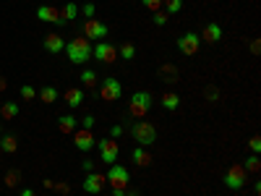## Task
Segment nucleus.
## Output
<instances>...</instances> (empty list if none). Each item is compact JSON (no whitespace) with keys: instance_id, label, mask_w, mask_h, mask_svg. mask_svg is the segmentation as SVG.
Segmentation results:
<instances>
[{"instance_id":"nucleus-34","label":"nucleus","mask_w":261,"mask_h":196,"mask_svg":"<svg viewBox=\"0 0 261 196\" xmlns=\"http://www.w3.org/2000/svg\"><path fill=\"white\" fill-rule=\"evenodd\" d=\"M94 123H97V118H94V115H84V118H81V128H89V131H92V128H94Z\"/></svg>"},{"instance_id":"nucleus-6","label":"nucleus","mask_w":261,"mask_h":196,"mask_svg":"<svg viewBox=\"0 0 261 196\" xmlns=\"http://www.w3.org/2000/svg\"><path fill=\"white\" fill-rule=\"evenodd\" d=\"M92 58H97V60L105 63V65H110V63L118 60V47L102 39V42H97V45L92 47Z\"/></svg>"},{"instance_id":"nucleus-18","label":"nucleus","mask_w":261,"mask_h":196,"mask_svg":"<svg viewBox=\"0 0 261 196\" xmlns=\"http://www.w3.org/2000/svg\"><path fill=\"white\" fill-rule=\"evenodd\" d=\"M130 157H134V162H136L139 167H149V165H151V155H149V152H146L144 146H136Z\"/></svg>"},{"instance_id":"nucleus-40","label":"nucleus","mask_w":261,"mask_h":196,"mask_svg":"<svg viewBox=\"0 0 261 196\" xmlns=\"http://www.w3.org/2000/svg\"><path fill=\"white\" fill-rule=\"evenodd\" d=\"M18 196H37V193H34V191H32V188H24V191H21V193H18Z\"/></svg>"},{"instance_id":"nucleus-43","label":"nucleus","mask_w":261,"mask_h":196,"mask_svg":"<svg viewBox=\"0 0 261 196\" xmlns=\"http://www.w3.org/2000/svg\"><path fill=\"white\" fill-rule=\"evenodd\" d=\"M125 196H139V191H128Z\"/></svg>"},{"instance_id":"nucleus-19","label":"nucleus","mask_w":261,"mask_h":196,"mask_svg":"<svg viewBox=\"0 0 261 196\" xmlns=\"http://www.w3.org/2000/svg\"><path fill=\"white\" fill-rule=\"evenodd\" d=\"M178 105H180V97L175 94V92H165L162 94V107H165V110H178Z\"/></svg>"},{"instance_id":"nucleus-17","label":"nucleus","mask_w":261,"mask_h":196,"mask_svg":"<svg viewBox=\"0 0 261 196\" xmlns=\"http://www.w3.org/2000/svg\"><path fill=\"white\" fill-rule=\"evenodd\" d=\"M65 102H68L71 110H76L79 105H84V92L79 86H71V89H65Z\"/></svg>"},{"instance_id":"nucleus-20","label":"nucleus","mask_w":261,"mask_h":196,"mask_svg":"<svg viewBox=\"0 0 261 196\" xmlns=\"http://www.w3.org/2000/svg\"><path fill=\"white\" fill-rule=\"evenodd\" d=\"M0 115H3L6 120H16V115H18V105L16 102H3V107H0Z\"/></svg>"},{"instance_id":"nucleus-29","label":"nucleus","mask_w":261,"mask_h":196,"mask_svg":"<svg viewBox=\"0 0 261 196\" xmlns=\"http://www.w3.org/2000/svg\"><path fill=\"white\" fill-rule=\"evenodd\" d=\"M18 181H21V173H18V170H8V173H6V186H8V188H13Z\"/></svg>"},{"instance_id":"nucleus-30","label":"nucleus","mask_w":261,"mask_h":196,"mask_svg":"<svg viewBox=\"0 0 261 196\" xmlns=\"http://www.w3.org/2000/svg\"><path fill=\"white\" fill-rule=\"evenodd\" d=\"M21 100H37V89H34V86H29V84H24V86H21Z\"/></svg>"},{"instance_id":"nucleus-37","label":"nucleus","mask_w":261,"mask_h":196,"mask_svg":"<svg viewBox=\"0 0 261 196\" xmlns=\"http://www.w3.org/2000/svg\"><path fill=\"white\" fill-rule=\"evenodd\" d=\"M123 134V126H113V131H110V139H118Z\"/></svg>"},{"instance_id":"nucleus-23","label":"nucleus","mask_w":261,"mask_h":196,"mask_svg":"<svg viewBox=\"0 0 261 196\" xmlns=\"http://www.w3.org/2000/svg\"><path fill=\"white\" fill-rule=\"evenodd\" d=\"M0 149L8 152V155H13V152L18 149V139L16 136H3V139H0Z\"/></svg>"},{"instance_id":"nucleus-12","label":"nucleus","mask_w":261,"mask_h":196,"mask_svg":"<svg viewBox=\"0 0 261 196\" xmlns=\"http://www.w3.org/2000/svg\"><path fill=\"white\" fill-rule=\"evenodd\" d=\"M105 176H102V173H86V181H84V191L86 193H99L102 188H105Z\"/></svg>"},{"instance_id":"nucleus-21","label":"nucleus","mask_w":261,"mask_h":196,"mask_svg":"<svg viewBox=\"0 0 261 196\" xmlns=\"http://www.w3.org/2000/svg\"><path fill=\"white\" fill-rule=\"evenodd\" d=\"M55 100H58V89H55V86H42V92H39V102L53 105Z\"/></svg>"},{"instance_id":"nucleus-28","label":"nucleus","mask_w":261,"mask_h":196,"mask_svg":"<svg viewBox=\"0 0 261 196\" xmlns=\"http://www.w3.org/2000/svg\"><path fill=\"white\" fill-rule=\"evenodd\" d=\"M162 3H165L167 13H180L183 11V0H162Z\"/></svg>"},{"instance_id":"nucleus-41","label":"nucleus","mask_w":261,"mask_h":196,"mask_svg":"<svg viewBox=\"0 0 261 196\" xmlns=\"http://www.w3.org/2000/svg\"><path fill=\"white\" fill-rule=\"evenodd\" d=\"M113 196H125V188H113Z\"/></svg>"},{"instance_id":"nucleus-25","label":"nucleus","mask_w":261,"mask_h":196,"mask_svg":"<svg viewBox=\"0 0 261 196\" xmlns=\"http://www.w3.org/2000/svg\"><path fill=\"white\" fill-rule=\"evenodd\" d=\"M79 79H81V84H84V86H89V89H92V86L97 84V74H94L92 68H86V71H84Z\"/></svg>"},{"instance_id":"nucleus-13","label":"nucleus","mask_w":261,"mask_h":196,"mask_svg":"<svg viewBox=\"0 0 261 196\" xmlns=\"http://www.w3.org/2000/svg\"><path fill=\"white\" fill-rule=\"evenodd\" d=\"M37 18L39 21H47V24H63V16L55 6H39L37 8Z\"/></svg>"},{"instance_id":"nucleus-31","label":"nucleus","mask_w":261,"mask_h":196,"mask_svg":"<svg viewBox=\"0 0 261 196\" xmlns=\"http://www.w3.org/2000/svg\"><path fill=\"white\" fill-rule=\"evenodd\" d=\"M141 6L149 8V11H160L162 8V0H141Z\"/></svg>"},{"instance_id":"nucleus-11","label":"nucleus","mask_w":261,"mask_h":196,"mask_svg":"<svg viewBox=\"0 0 261 196\" xmlns=\"http://www.w3.org/2000/svg\"><path fill=\"white\" fill-rule=\"evenodd\" d=\"M84 37L86 39H97V42H102V37H107V27L102 24L99 18H86L84 21Z\"/></svg>"},{"instance_id":"nucleus-38","label":"nucleus","mask_w":261,"mask_h":196,"mask_svg":"<svg viewBox=\"0 0 261 196\" xmlns=\"http://www.w3.org/2000/svg\"><path fill=\"white\" fill-rule=\"evenodd\" d=\"M81 167H84L86 173H92V170H94V160H84V162H81Z\"/></svg>"},{"instance_id":"nucleus-15","label":"nucleus","mask_w":261,"mask_h":196,"mask_svg":"<svg viewBox=\"0 0 261 196\" xmlns=\"http://www.w3.org/2000/svg\"><path fill=\"white\" fill-rule=\"evenodd\" d=\"M199 37H201L204 42H209V45H214V42L222 39V27H220V24H206L204 32H201Z\"/></svg>"},{"instance_id":"nucleus-1","label":"nucleus","mask_w":261,"mask_h":196,"mask_svg":"<svg viewBox=\"0 0 261 196\" xmlns=\"http://www.w3.org/2000/svg\"><path fill=\"white\" fill-rule=\"evenodd\" d=\"M65 55H68V60L73 65H84L92 58V42L86 37H73L68 45H65Z\"/></svg>"},{"instance_id":"nucleus-35","label":"nucleus","mask_w":261,"mask_h":196,"mask_svg":"<svg viewBox=\"0 0 261 196\" xmlns=\"http://www.w3.org/2000/svg\"><path fill=\"white\" fill-rule=\"evenodd\" d=\"M81 13H84V16H86V18H94V13H97V8H94V6H92V3H86V6H84V8H81Z\"/></svg>"},{"instance_id":"nucleus-36","label":"nucleus","mask_w":261,"mask_h":196,"mask_svg":"<svg viewBox=\"0 0 261 196\" xmlns=\"http://www.w3.org/2000/svg\"><path fill=\"white\" fill-rule=\"evenodd\" d=\"M53 188H55L58 193H68V191H71V188H68V183H55Z\"/></svg>"},{"instance_id":"nucleus-27","label":"nucleus","mask_w":261,"mask_h":196,"mask_svg":"<svg viewBox=\"0 0 261 196\" xmlns=\"http://www.w3.org/2000/svg\"><path fill=\"white\" fill-rule=\"evenodd\" d=\"M246 173H258L261 170V160H258V155H251L248 160H246Z\"/></svg>"},{"instance_id":"nucleus-2","label":"nucleus","mask_w":261,"mask_h":196,"mask_svg":"<svg viewBox=\"0 0 261 196\" xmlns=\"http://www.w3.org/2000/svg\"><path fill=\"white\" fill-rule=\"evenodd\" d=\"M151 105H154V100H151L149 92H136L128 100V113L134 118H139V120H144V115L151 110Z\"/></svg>"},{"instance_id":"nucleus-22","label":"nucleus","mask_w":261,"mask_h":196,"mask_svg":"<svg viewBox=\"0 0 261 196\" xmlns=\"http://www.w3.org/2000/svg\"><path fill=\"white\" fill-rule=\"evenodd\" d=\"M118 55H120L123 60H134V58H136V45H134V42H123L120 50H118Z\"/></svg>"},{"instance_id":"nucleus-3","label":"nucleus","mask_w":261,"mask_h":196,"mask_svg":"<svg viewBox=\"0 0 261 196\" xmlns=\"http://www.w3.org/2000/svg\"><path fill=\"white\" fill-rule=\"evenodd\" d=\"M130 134H134V139L141 146H151V144L157 141V126L149 123V120H136L134 128H130Z\"/></svg>"},{"instance_id":"nucleus-5","label":"nucleus","mask_w":261,"mask_h":196,"mask_svg":"<svg viewBox=\"0 0 261 196\" xmlns=\"http://www.w3.org/2000/svg\"><path fill=\"white\" fill-rule=\"evenodd\" d=\"M246 181H248V173H246V167L243 165H230L227 167V173H225V186L230 188V191H238V188H243L246 186Z\"/></svg>"},{"instance_id":"nucleus-8","label":"nucleus","mask_w":261,"mask_h":196,"mask_svg":"<svg viewBox=\"0 0 261 196\" xmlns=\"http://www.w3.org/2000/svg\"><path fill=\"white\" fill-rule=\"evenodd\" d=\"M120 94H123V86H120L118 79H102V84H99V97H102L105 102H115V100H120Z\"/></svg>"},{"instance_id":"nucleus-10","label":"nucleus","mask_w":261,"mask_h":196,"mask_svg":"<svg viewBox=\"0 0 261 196\" xmlns=\"http://www.w3.org/2000/svg\"><path fill=\"white\" fill-rule=\"evenodd\" d=\"M73 144H76L79 152H89V149L97 146V139H94V134L89 128H76L73 131Z\"/></svg>"},{"instance_id":"nucleus-32","label":"nucleus","mask_w":261,"mask_h":196,"mask_svg":"<svg viewBox=\"0 0 261 196\" xmlns=\"http://www.w3.org/2000/svg\"><path fill=\"white\" fill-rule=\"evenodd\" d=\"M248 146H251L253 155H258V152H261V136H251L248 139Z\"/></svg>"},{"instance_id":"nucleus-9","label":"nucleus","mask_w":261,"mask_h":196,"mask_svg":"<svg viewBox=\"0 0 261 196\" xmlns=\"http://www.w3.org/2000/svg\"><path fill=\"white\" fill-rule=\"evenodd\" d=\"M201 47V37L196 34V32H186L183 37H178V50L183 55H196Z\"/></svg>"},{"instance_id":"nucleus-4","label":"nucleus","mask_w":261,"mask_h":196,"mask_svg":"<svg viewBox=\"0 0 261 196\" xmlns=\"http://www.w3.org/2000/svg\"><path fill=\"white\" fill-rule=\"evenodd\" d=\"M97 146H99V160H102L105 165H115V162H118V157H120V144H118L115 139H99Z\"/></svg>"},{"instance_id":"nucleus-14","label":"nucleus","mask_w":261,"mask_h":196,"mask_svg":"<svg viewBox=\"0 0 261 196\" xmlns=\"http://www.w3.org/2000/svg\"><path fill=\"white\" fill-rule=\"evenodd\" d=\"M76 128H79V118H76V115L65 113V115L58 118V131H60V134H73Z\"/></svg>"},{"instance_id":"nucleus-7","label":"nucleus","mask_w":261,"mask_h":196,"mask_svg":"<svg viewBox=\"0 0 261 196\" xmlns=\"http://www.w3.org/2000/svg\"><path fill=\"white\" fill-rule=\"evenodd\" d=\"M105 181L110 183L113 188H125L128 181H130V173H128V167H123V165H110V170H107Z\"/></svg>"},{"instance_id":"nucleus-26","label":"nucleus","mask_w":261,"mask_h":196,"mask_svg":"<svg viewBox=\"0 0 261 196\" xmlns=\"http://www.w3.org/2000/svg\"><path fill=\"white\" fill-rule=\"evenodd\" d=\"M160 76H167L165 81H178V68H175V65H162Z\"/></svg>"},{"instance_id":"nucleus-33","label":"nucleus","mask_w":261,"mask_h":196,"mask_svg":"<svg viewBox=\"0 0 261 196\" xmlns=\"http://www.w3.org/2000/svg\"><path fill=\"white\" fill-rule=\"evenodd\" d=\"M151 21H154L157 27H165V24H167V13H162V11H154V18H151Z\"/></svg>"},{"instance_id":"nucleus-16","label":"nucleus","mask_w":261,"mask_h":196,"mask_svg":"<svg viewBox=\"0 0 261 196\" xmlns=\"http://www.w3.org/2000/svg\"><path fill=\"white\" fill-rule=\"evenodd\" d=\"M45 50L53 53V55H58L60 50H65L63 37H58V34H45Z\"/></svg>"},{"instance_id":"nucleus-42","label":"nucleus","mask_w":261,"mask_h":196,"mask_svg":"<svg viewBox=\"0 0 261 196\" xmlns=\"http://www.w3.org/2000/svg\"><path fill=\"white\" fill-rule=\"evenodd\" d=\"M6 89V79H0V92H3Z\"/></svg>"},{"instance_id":"nucleus-24","label":"nucleus","mask_w":261,"mask_h":196,"mask_svg":"<svg viewBox=\"0 0 261 196\" xmlns=\"http://www.w3.org/2000/svg\"><path fill=\"white\" fill-rule=\"evenodd\" d=\"M60 16H63V21H73V18H79V6H76V3H65V8L60 11Z\"/></svg>"},{"instance_id":"nucleus-39","label":"nucleus","mask_w":261,"mask_h":196,"mask_svg":"<svg viewBox=\"0 0 261 196\" xmlns=\"http://www.w3.org/2000/svg\"><path fill=\"white\" fill-rule=\"evenodd\" d=\"M251 53H253V55H258V53H261V42H258V39H253V42H251Z\"/></svg>"}]
</instances>
